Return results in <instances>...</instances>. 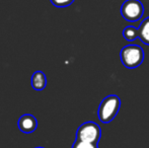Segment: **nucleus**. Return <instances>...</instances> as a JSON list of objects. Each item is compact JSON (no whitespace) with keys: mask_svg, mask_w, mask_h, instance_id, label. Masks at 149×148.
<instances>
[{"mask_svg":"<svg viewBox=\"0 0 149 148\" xmlns=\"http://www.w3.org/2000/svg\"><path fill=\"white\" fill-rule=\"evenodd\" d=\"M35 148H44V147H35Z\"/></svg>","mask_w":149,"mask_h":148,"instance_id":"9b49d317","label":"nucleus"},{"mask_svg":"<svg viewBox=\"0 0 149 148\" xmlns=\"http://www.w3.org/2000/svg\"><path fill=\"white\" fill-rule=\"evenodd\" d=\"M102 137V129L94 122H85L80 125L76 132V139L98 143Z\"/></svg>","mask_w":149,"mask_h":148,"instance_id":"20e7f679","label":"nucleus"},{"mask_svg":"<svg viewBox=\"0 0 149 148\" xmlns=\"http://www.w3.org/2000/svg\"><path fill=\"white\" fill-rule=\"evenodd\" d=\"M51 3L53 4L54 6L56 7H59V8H64L67 7V6L71 5L75 0H50Z\"/></svg>","mask_w":149,"mask_h":148,"instance_id":"9d476101","label":"nucleus"},{"mask_svg":"<svg viewBox=\"0 0 149 148\" xmlns=\"http://www.w3.org/2000/svg\"><path fill=\"white\" fill-rule=\"evenodd\" d=\"M18 129L24 134H31L37 129L38 121L33 115L26 114L22 115L17 122Z\"/></svg>","mask_w":149,"mask_h":148,"instance_id":"39448f33","label":"nucleus"},{"mask_svg":"<svg viewBox=\"0 0 149 148\" xmlns=\"http://www.w3.org/2000/svg\"><path fill=\"white\" fill-rule=\"evenodd\" d=\"M121 62L128 69H135L144 61V51L138 45H128L121 50Z\"/></svg>","mask_w":149,"mask_h":148,"instance_id":"f03ea898","label":"nucleus"},{"mask_svg":"<svg viewBox=\"0 0 149 148\" xmlns=\"http://www.w3.org/2000/svg\"><path fill=\"white\" fill-rule=\"evenodd\" d=\"M138 38L146 46H149V16L143 19L138 28Z\"/></svg>","mask_w":149,"mask_h":148,"instance_id":"0eeeda50","label":"nucleus"},{"mask_svg":"<svg viewBox=\"0 0 149 148\" xmlns=\"http://www.w3.org/2000/svg\"><path fill=\"white\" fill-rule=\"evenodd\" d=\"M72 148H98V143H92L88 141H83L76 139L73 143Z\"/></svg>","mask_w":149,"mask_h":148,"instance_id":"1a4fd4ad","label":"nucleus"},{"mask_svg":"<svg viewBox=\"0 0 149 148\" xmlns=\"http://www.w3.org/2000/svg\"><path fill=\"white\" fill-rule=\"evenodd\" d=\"M121 14L127 22H138L144 14V6L140 0H126L121 6Z\"/></svg>","mask_w":149,"mask_h":148,"instance_id":"7ed1b4c3","label":"nucleus"},{"mask_svg":"<svg viewBox=\"0 0 149 148\" xmlns=\"http://www.w3.org/2000/svg\"><path fill=\"white\" fill-rule=\"evenodd\" d=\"M121 108V99L118 95L111 94L106 97L100 104L97 110V117L104 124L111 123L118 115Z\"/></svg>","mask_w":149,"mask_h":148,"instance_id":"f257e3e1","label":"nucleus"},{"mask_svg":"<svg viewBox=\"0 0 149 148\" xmlns=\"http://www.w3.org/2000/svg\"><path fill=\"white\" fill-rule=\"evenodd\" d=\"M123 37L128 42L135 41L136 39H138V28L132 26H126L123 31Z\"/></svg>","mask_w":149,"mask_h":148,"instance_id":"6e6552de","label":"nucleus"},{"mask_svg":"<svg viewBox=\"0 0 149 148\" xmlns=\"http://www.w3.org/2000/svg\"><path fill=\"white\" fill-rule=\"evenodd\" d=\"M47 85V77L44 72L36 71L31 76V86L35 90L41 91Z\"/></svg>","mask_w":149,"mask_h":148,"instance_id":"423d86ee","label":"nucleus"}]
</instances>
